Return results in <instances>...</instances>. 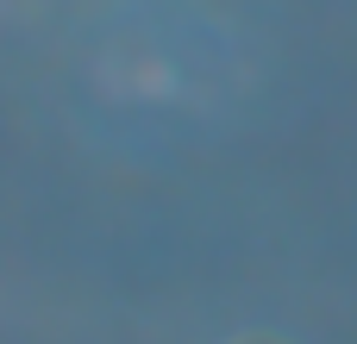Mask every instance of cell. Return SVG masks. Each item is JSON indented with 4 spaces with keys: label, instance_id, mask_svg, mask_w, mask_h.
I'll return each mask as SVG.
<instances>
[{
    "label": "cell",
    "instance_id": "6da1fadb",
    "mask_svg": "<svg viewBox=\"0 0 357 344\" xmlns=\"http://www.w3.org/2000/svg\"><path fill=\"white\" fill-rule=\"evenodd\" d=\"M238 344H282V338H238Z\"/></svg>",
    "mask_w": 357,
    "mask_h": 344
}]
</instances>
